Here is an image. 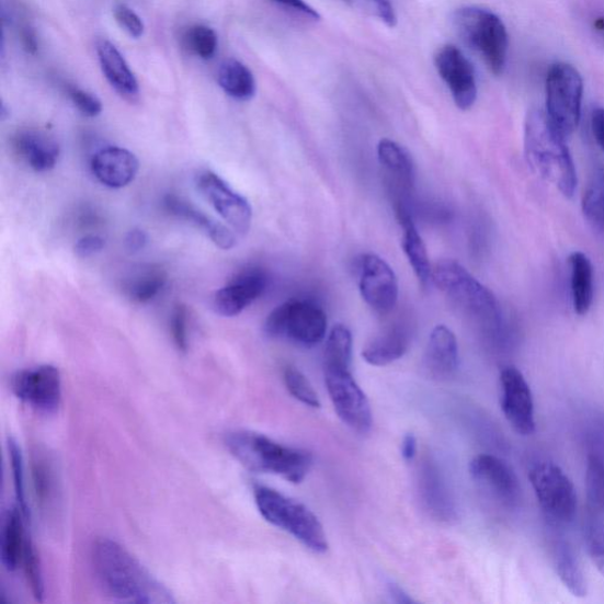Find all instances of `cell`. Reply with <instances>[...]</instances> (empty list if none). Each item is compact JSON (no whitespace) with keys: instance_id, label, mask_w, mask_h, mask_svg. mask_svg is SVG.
I'll list each match as a JSON object with an SVG mask.
<instances>
[{"instance_id":"6da1fadb","label":"cell","mask_w":604,"mask_h":604,"mask_svg":"<svg viewBox=\"0 0 604 604\" xmlns=\"http://www.w3.org/2000/svg\"><path fill=\"white\" fill-rule=\"evenodd\" d=\"M92 565L104 591L123 602L172 604V592L117 542L99 539L92 548Z\"/></svg>"},{"instance_id":"7a4b0ae2","label":"cell","mask_w":604,"mask_h":604,"mask_svg":"<svg viewBox=\"0 0 604 604\" xmlns=\"http://www.w3.org/2000/svg\"><path fill=\"white\" fill-rule=\"evenodd\" d=\"M566 136L556 128L547 113L532 111L524 124V151L534 172L563 196L575 194L578 176Z\"/></svg>"},{"instance_id":"3957f363","label":"cell","mask_w":604,"mask_h":604,"mask_svg":"<svg viewBox=\"0 0 604 604\" xmlns=\"http://www.w3.org/2000/svg\"><path fill=\"white\" fill-rule=\"evenodd\" d=\"M225 445L247 469L281 476L294 485L301 483L314 466L312 454L304 448L277 443L253 431L228 432Z\"/></svg>"},{"instance_id":"277c9868","label":"cell","mask_w":604,"mask_h":604,"mask_svg":"<svg viewBox=\"0 0 604 604\" xmlns=\"http://www.w3.org/2000/svg\"><path fill=\"white\" fill-rule=\"evenodd\" d=\"M254 500L261 516L276 528L290 534L309 550L318 554L328 551L329 542L323 526L306 505L263 486L254 488Z\"/></svg>"},{"instance_id":"5b68a950","label":"cell","mask_w":604,"mask_h":604,"mask_svg":"<svg viewBox=\"0 0 604 604\" xmlns=\"http://www.w3.org/2000/svg\"><path fill=\"white\" fill-rule=\"evenodd\" d=\"M431 281L443 290L461 312L489 328H499L502 309L494 294L454 260H444L432 270Z\"/></svg>"},{"instance_id":"8992f818","label":"cell","mask_w":604,"mask_h":604,"mask_svg":"<svg viewBox=\"0 0 604 604\" xmlns=\"http://www.w3.org/2000/svg\"><path fill=\"white\" fill-rule=\"evenodd\" d=\"M458 35L485 61L494 76L506 66L509 36L498 14L482 8H461L454 15Z\"/></svg>"},{"instance_id":"52a82bcc","label":"cell","mask_w":604,"mask_h":604,"mask_svg":"<svg viewBox=\"0 0 604 604\" xmlns=\"http://www.w3.org/2000/svg\"><path fill=\"white\" fill-rule=\"evenodd\" d=\"M265 332L271 338L315 347L328 332V317L318 305L304 300H290L277 306L265 322Z\"/></svg>"},{"instance_id":"ba28073f","label":"cell","mask_w":604,"mask_h":604,"mask_svg":"<svg viewBox=\"0 0 604 604\" xmlns=\"http://www.w3.org/2000/svg\"><path fill=\"white\" fill-rule=\"evenodd\" d=\"M547 115L566 137L574 134L582 113L583 80L568 64H555L547 73Z\"/></svg>"},{"instance_id":"9c48e42d","label":"cell","mask_w":604,"mask_h":604,"mask_svg":"<svg viewBox=\"0 0 604 604\" xmlns=\"http://www.w3.org/2000/svg\"><path fill=\"white\" fill-rule=\"evenodd\" d=\"M537 501L554 526L574 522L578 495L574 485L565 471L551 461H538L529 471Z\"/></svg>"},{"instance_id":"30bf717a","label":"cell","mask_w":604,"mask_h":604,"mask_svg":"<svg viewBox=\"0 0 604 604\" xmlns=\"http://www.w3.org/2000/svg\"><path fill=\"white\" fill-rule=\"evenodd\" d=\"M324 383L334 410L342 422L355 432L367 433L372 428V410L362 387L351 369L323 368Z\"/></svg>"},{"instance_id":"8fae6325","label":"cell","mask_w":604,"mask_h":604,"mask_svg":"<svg viewBox=\"0 0 604 604\" xmlns=\"http://www.w3.org/2000/svg\"><path fill=\"white\" fill-rule=\"evenodd\" d=\"M11 390L29 407L55 413L61 401V378L57 367L41 365L19 371L11 378Z\"/></svg>"},{"instance_id":"7c38bea8","label":"cell","mask_w":604,"mask_h":604,"mask_svg":"<svg viewBox=\"0 0 604 604\" xmlns=\"http://www.w3.org/2000/svg\"><path fill=\"white\" fill-rule=\"evenodd\" d=\"M197 187L231 229L241 236L248 233L252 225L253 210L242 195L208 170L197 176Z\"/></svg>"},{"instance_id":"4fadbf2b","label":"cell","mask_w":604,"mask_h":604,"mask_svg":"<svg viewBox=\"0 0 604 604\" xmlns=\"http://www.w3.org/2000/svg\"><path fill=\"white\" fill-rule=\"evenodd\" d=\"M500 380L502 386L501 407L506 421L518 435H533L536 429L535 408L528 381L514 366L504 367Z\"/></svg>"},{"instance_id":"5bb4252c","label":"cell","mask_w":604,"mask_h":604,"mask_svg":"<svg viewBox=\"0 0 604 604\" xmlns=\"http://www.w3.org/2000/svg\"><path fill=\"white\" fill-rule=\"evenodd\" d=\"M360 287L363 299L380 315L392 311L398 301V281L389 263L376 254L360 261Z\"/></svg>"},{"instance_id":"9a60e30c","label":"cell","mask_w":604,"mask_h":604,"mask_svg":"<svg viewBox=\"0 0 604 604\" xmlns=\"http://www.w3.org/2000/svg\"><path fill=\"white\" fill-rule=\"evenodd\" d=\"M435 66L459 110H471L477 100V82L467 56L456 45L446 44L436 53Z\"/></svg>"},{"instance_id":"2e32d148","label":"cell","mask_w":604,"mask_h":604,"mask_svg":"<svg viewBox=\"0 0 604 604\" xmlns=\"http://www.w3.org/2000/svg\"><path fill=\"white\" fill-rule=\"evenodd\" d=\"M474 481L493 499L508 508H516L522 501L518 478L508 464L492 455H478L470 463Z\"/></svg>"},{"instance_id":"e0dca14e","label":"cell","mask_w":604,"mask_h":604,"mask_svg":"<svg viewBox=\"0 0 604 604\" xmlns=\"http://www.w3.org/2000/svg\"><path fill=\"white\" fill-rule=\"evenodd\" d=\"M267 287V276L259 269L239 273L214 294L213 307L223 317H237L258 300Z\"/></svg>"},{"instance_id":"ac0fdd59","label":"cell","mask_w":604,"mask_h":604,"mask_svg":"<svg viewBox=\"0 0 604 604\" xmlns=\"http://www.w3.org/2000/svg\"><path fill=\"white\" fill-rule=\"evenodd\" d=\"M378 158L392 189L396 214L409 210L407 201L414 185V166L409 151L384 138L378 146Z\"/></svg>"},{"instance_id":"d6986e66","label":"cell","mask_w":604,"mask_h":604,"mask_svg":"<svg viewBox=\"0 0 604 604\" xmlns=\"http://www.w3.org/2000/svg\"><path fill=\"white\" fill-rule=\"evenodd\" d=\"M138 169L135 155L118 147L101 149L91 161L92 173L105 187L113 190L127 187L135 180Z\"/></svg>"},{"instance_id":"ffe728a7","label":"cell","mask_w":604,"mask_h":604,"mask_svg":"<svg viewBox=\"0 0 604 604\" xmlns=\"http://www.w3.org/2000/svg\"><path fill=\"white\" fill-rule=\"evenodd\" d=\"M459 364L457 339L451 329L440 324L433 329L424 355V366L432 378L440 380L455 376Z\"/></svg>"},{"instance_id":"44dd1931","label":"cell","mask_w":604,"mask_h":604,"mask_svg":"<svg viewBox=\"0 0 604 604\" xmlns=\"http://www.w3.org/2000/svg\"><path fill=\"white\" fill-rule=\"evenodd\" d=\"M13 148L19 157L38 173L54 169L60 152L53 137L35 129H24L15 134Z\"/></svg>"},{"instance_id":"7402d4cb","label":"cell","mask_w":604,"mask_h":604,"mask_svg":"<svg viewBox=\"0 0 604 604\" xmlns=\"http://www.w3.org/2000/svg\"><path fill=\"white\" fill-rule=\"evenodd\" d=\"M418 483L422 500L432 516L441 521H452L455 517V503L435 463L429 459L422 463Z\"/></svg>"},{"instance_id":"603a6c76","label":"cell","mask_w":604,"mask_h":604,"mask_svg":"<svg viewBox=\"0 0 604 604\" xmlns=\"http://www.w3.org/2000/svg\"><path fill=\"white\" fill-rule=\"evenodd\" d=\"M164 208L168 213L176 216V218L190 221L205 231L207 237L221 250L228 251L236 246L237 237L233 229L213 220L209 216L187 203V201L174 195H168L164 198Z\"/></svg>"},{"instance_id":"cb8c5ba5","label":"cell","mask_w":604,"mask_h":604,"mask_svg":"<svg viewBox=\"0 0 604 604\" xmlns=\"http://www.w3.org/2000/svg\"><path fill=\"white\" fill-rule=\"evenodd\" d=\"M98 55L102 71L107 82L126 99L138 95V82L116 46L106 39L98 42Z\"/></svg>"},{"instance_id":"d4e9b609","label":"cell","mask_w":604,"mask_h":604,"mask_svg":"<svg viewBox=\"0 0 604 604\" xmlns=\"http://www.w3.org/2000/svg\"><path fill=\"white\" fill-rule=\"evenodd\" d=\"M572 307L578 316L591 311L594 300V267L590 257L582 252L571 253L569 259Z\"/></svg>"},{"instance_id":"484cf974","label":"cell","mask_w":604,"mask_h":604,"mask_svg":"<svg viewBox=\"0 0 604 604\" xmlns=\"http://www.w3.org/2000/svg\"><path fill=\"white\" fill-rule=\"evenodd\" d=\"M551 552L557 575L567 590L577 597H584L586 581L574 547L568 539L557 537L554 539Z\"/></svg>"},{"instance_id":"4316f807","label":"cell","mask_w":604,"mask_h":604,"mask_svg":"<svg viewBox=\"0 0 604 604\" xmlns=\"http://www.w3.org/2000/svg\"><path fill=\"white\" fill-rule=\"evenodd\" d=\"M24 515L19 505L8 510L3 522L2 539H0V556L9 571L18 570L22 563L26 535L24 533Z\"/></svg>"},{"instance_id":"83f0119b","label":"cell","mask_w":604,"mask_h":604,"mask_svg":"<svg viewBox=\"0 0 604 604\" xmlns=\"http://www.w3.org/2000/svg\"><path fill=\"white\" fill-rule=\"evenodd\" d=\"M410 339L404 330L394 328L371 340L363 350L364 361L372 366L390 365L404 357Z\"/></svg>"},{"instance_id":"f1b7e54d","label":"cell","mask_w":604,"mask_h":604,"mask_svg":"<svg viewBox=\"0 0 604 604\" xmlns=\"http://www.w3.org/2000/svg\"><path fill=\"white\" fill-rule=\"evenodd\" d=\"M397 216L402 229H404V233H402V248H404V252L418 281L425 286L431 281L432 275L426 246L420 233H418L410 212L400 213Z\"/></svg>"},{"instance_id":"f546056e","label":"cell","mask_w":604,"mask_h":604,"mask_svg":"<svg viewBox=\"0 0 604 604\" xmlns=\"http://www.w3.org/2000/svg\"><path fill=\"white\" fill-rule=\"evenodd\" d=\"M218 82L228 96L238 101H250L257 92L252 71L233 58L225 60L221 65Z\"/></svg>"},{"instance_id":"4dcf8cb0","label":"cell","mask_w":604,"mask_h":604,"mask_svg":"<svg viewBox=\"0 0 604 604\" xmlns=\"http://www.w3.org/2000/svg\"><path fill=\"white\" fill-rule=\"evenodd\" d=\"M582 213L593 228L604 230V169H594L582 196Z\"/></svg>"},{"instance_id":"1f68e13d","label":"cell","mask_w":604,"mask_h":604,"mask_svg":"<svg viewBox=\"0 0 604 604\" xmlns=\"http://www.w3.org/2000/svg\"><path fill=\"white\" fill-rule=\"evenodd\" d=\"M353 340L344 324H337L328 338L323 353V368L351 369Z\"/></svg>"},{"instance_id":"d6a6232c","label":"cell","mask_w":604,"mask_h":604,"mask_svg":"<svg viewBox=\"0 0 604 604\" xmlns=\"http://www.w3.org/2000/svg\"><path fill=\"white\" fill-rule=\"evenodd\" d=\"M167 284V275L160 270L136 275L126 285L128 298L136 304H147L160 296Z\"/></svg>"},{"instance_id":"836d02e7","label":"cell","mask_w":604,"mask_h":604,"mask_svg":"<svg viewBox=\"0 0 604 604\" xmlns=\"http://www.w3.org/2000/svg\"><path fill=\"white\" fill-rule=\"evenodd\" d=\"M585 491V510L604 515V463L592 452L586 460Z\"/></svg>"},{"instance_id":"e575fe53","label":"cell","mask_w":604,"mask_h":604,"mask_svg":"<svg viewBox=\"0 0 604 604\" xmlns=\"http://www.w3.org/2000/svg\"><path fill=\"white\" fill-rule=\"evenodd\" d=\"M583 538L588 555L604 577V515L585 510Z\"/></svg>"},{"instance_id":"d590c367","label":"cell","mask_w":604,"mask_h":604,"mask_svg":"<svg viewBox=\"0 0 604 604\" xmlns=\"http://www.w3.org/2000/svg\"><path fill=\"white\" fill-rule=\"evenodd\" d=\"M185 48L203 59H210L218 52V35L209 26L196 24L191 26L183 36Z\"/></svg>"},{"instance_id":"8d00e7d4","label":"cell","mask_w":604,"mask_h":604,"mask_svg":"<svg viewBox=\"0 0 604 604\" xmlns=\"http://www.w3.org/2000/svg\"><path fill=\"white\" fill-rule=\"evenodd\" d=\"M284 381L288 392L304 406L319 409L321 402L315 387L297 367L288 366L284 371Z\"/></svg>"},{"instance_id":"74e56055","label":"cell","mask_w":604,"mask_h":604,"mask_svg":"<svg viewBox=\"0 0 604 604\" xmlns=\"http://www.w3.org/2000/svg\"><path fill=\"white\" fill-rule=\"evenodd\" d=\"M8 447L13 476L15 500H18V505L22 510L25 520H27L30 517V509L27 506L25 494L24 457L22 454V448L19 443L15 442L13 438L9 440Z\"/></svg>"},{"instance_id":"f35d334b","label":"cell","mask_w":604,"mask_h":604,"mask_svg":"<svg viewBox=\"0 0 604 604\" xmlns=\"http://www.w3.org/2000/svg\"><path fill=\"white\" fill-rule=\"evenodd\" d=\"M22 563L24 566L27 583L30 584L31 592H33L35 599L39 602L44 597V581L42 574V568L39 557L30 537H26L25 547L23 552Z\"/></svg>"},{"instance_id":"ab89813d","label":"cell","mask_w":604,"mask_h":604,"mask_svg":"<svg viewBox=\"0 0 604 604\" xmlns=\"http://www.w3.org/2000/svg\"><path fill=\"white\" fill-rule=\"evenodd\" d=\"M170 330H172L173 340L178 350L183 353L187 352L190 346L189 314L187 308L183 305L175 306L172 319H170Z\"/></svg>"},{"instance_id":"60d3db41","label":"cell","mask_w":604,"mask_h":604,"mask_svg":"<svg viewBox=\"0 0 604 604\" xmlns=\"http://www.w3.org/2000/svg\"><path fill=\"white\" fill-rule=\"evenodd\" d=\"M114 18L118 25L132 37L139 38L145 34V23L128 5L117 3L114 7Z\"/></svg>"},{"instance_id":"b9f144b4","label":"cell","mask_w":604,"mask_h":604,"mask_svg":"<svg viewBox=\"0 0 604 604\" xmlns=\"http://www.w3.org/2000/svg\"><path fill=\"white\" fill-rule=\"evenodd\" d=\"M68 94L77 110L84 116L96 117L102 113L103 106L101 101L95 95L90 94V92L80 88L70 87L68 89Z\"/></svg>"},{"instance_id":"7bdbcfd3","label":"cell","mask_w":604,"mask_h":604,"mask_svg":"<svg viewBox=\"0 0 604 604\" xmlns=\"http://www.w3.org/2000/svg\"><path fill=\"white\" fill-rule=\"evenodd\" d=\"M35 485L39 502L48 503L53 493L54 478L50 467H46L45 461L38 460L36 463Z\"/></svg>"},{"instance_id":"ee69618b","label":"cell","mask_w":604,"mask_h":604,"mask_svg":"<svg viewBox=\"0 0 604 604\" xmlns=\"http://www.w3.org/2000/svg\"><path fill=\"white\" fill-rule=\"evenodd\" d=\"M105 246V240L100 236H87L77 241L75 253L82 259L100 253Z\"/></svg>"},{"instance_id":"f6af8a7d","label":"cell","mask_w":604,"mask_h":604,"mask_svg":"<svg viewBox=\"0 0 604 604\" xmlns=\"http://www.w3.org/2000/svg\"><path fill=\"white\" fill-rule=\"evenodd\" d=\"M273 2L281 4L287 9H290L293 11H296L298 13H301L306 15L308 19H312L315 21L320 20V14L317 10H315L312 7H309L304 0H273Z\"/></svg>"},{"instance_id":"bcb514c9","label":"cell","mask_w":604,"mask_h":604,"mask_svg":"<svg viewBox=\"0 0 604 604\" xmlns=\"http://www.w3.org/2000/svg\"><path fill=\"white\" fill-rule=\"evenodd\" d=\"M148 243V237L143 229H133L126 238L127 251L132 254L139 253L145 250Z\"/></svg>"},{"instance_id":"7dc6e473","label":"cell","mask_w":604,"mask_h":604,"mask_svg":"<svg viewBox=\"0 0 604 604\" xmlns=\"http://www.w3.org/2000/svg\"><path fill=\"white\" fill-rule=\"evenodd\" d=\"M592 132L596 144L604 152V107H596L592 114Z\"/></svg>"},{"instance_id":"c3c4849f","label":"cell","mask_w":604,"mask_h":604,"mask_svg":"<svg viewBox=\"0 0 604 604\" xmlns=\"http://www.w3.org/2000/svg\"><path fill=\"white\" fill-rule=\"evenodd\" d=\"M387 588V594L391 597V600L399 604H411L414 603V600L404 591L402 588L390 581L386 583Z\"/></svg>"},{"instance_id":"681fc988","label":"cell","mask_w":604,"mask_h":604,"mask_svg":"<svg viewBox=\"0 0 604 604\" xmlns=\"http://www.w3.org/2000/svg\"><path fill=\"white\" fill-rule=\"evenodd\" d=\"M417 438L412 435V433H409V435H407L401 442L402 458L407 461L413 460L417 455Z\"/></svg>"},{"instance_id":"f907efd6","label":"cell","mask_w":604,"mask_h":604,"mask_svg":"<svg viewBox=\"0 0 604 604\" xmlns=\"http://www.w3.org/2000/svg\"><path fill=\"white\" fill-rule=\"evenodd\" d=\"M21 39H22L24 49L29 54H35L37 52V48H38L37 37L33 29L27 26L23 27L21 33Z\"/></svg>"},{"instance_id":"816d5d0a","label":"cell","mask_w":604,"mask_h":604,"mask_svg":"<svg viewBox=\"0 0 604 604\" xmlns=\"http://www.w3.org/2000/svg\"><path fill=\"white\" fill-rule=\"evenodd\" d=\"M596 33L604 39V18H599L594 21Z\"/></svg>"},{"instance_id":"f5cc1de1","label":"cell","mask_w":604,"mask_h":604,"mask_svg":"<svg viewBox=\"0 0 604 604\" xmlns=\"http://www.w3.org/2000/svg\"><path fill=\"white\" fill-rule=\"evenodd\" d=\"M344 2H346V3H350V2H351V0H344Z\"/></svg>"}]
</instances>
